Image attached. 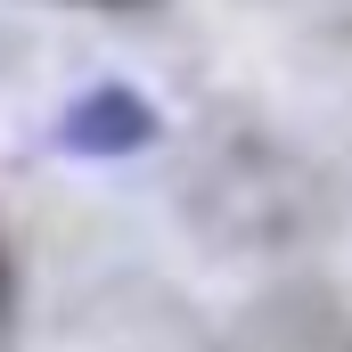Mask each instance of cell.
<instances>
[{"instance_id": "obj_1", "label": "cell", "mask_w": 352, "mask_h": 352, "mask_svg": "<svg viewBox=\"0 0 352 352\" xmlns=\"http://www.w3.org/2000/svg\"><path fill=\"white\" fill-rule=\"evenodd\" d=\"M90 8H140V0H90Z\"/></svg>"}, {"instance_id": "obj_2", "label": "cell", "mask_w": 352, "mask_h": 352, "mask_svg": "<svg viewBox=\"0 0 352 352\" xmlns=\"http://www.w3.org/2000/svg\"><path fill=\"white\" fill-rule=\"evenodd\" d=\"M0 303H8V263H0Z\"/></svg>"}]
</instances>
